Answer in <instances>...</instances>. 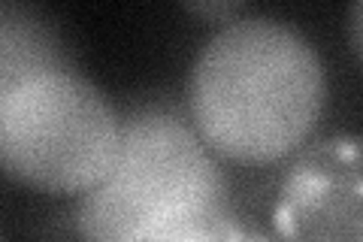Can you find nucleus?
<instances>
[{
  "label": "nucleus",
  "mask_w": 363,
  "mask_h": 242,
  "mask_svg": "<svg viewBox=\"0 0 363 242\" xmlns=\"http://www.w3.org/2000/svg\"><path fill=\"white\" fill-rule=\"evenodd\" d=\"M188 76V115L215 155L267 164L312 133L327 85L315 45L281 18L221 21Z\"/></svg>",
  "instance_id": "obj_1"
},
{
  "label": "nucleus",
  "mask_w": 363,
  "mask_h": 242,
  "mask_svg": "<svg viewBox=\"0 0 363 242\" xmlns=\"http://www.w3.org/2000/svg\"><path fill=\"white\" fill-rule=\"evenodd\" d=\"M227 200V179L191 115L140 103L121 115L104 179L79 194L76 230L85 242H143Z\"/></svg>",
  "instance_id": "obj_2"
},
{
  "label": "nucleus",
  "mask_w": 363,
  "mask_h": 242,
  "mask_svg": "<svg viewBox=\"0 0 363 242\" xmlns=\"http://www.w3.org/2000/svg\"><path fill=\"white\" fill-rule=\"evenodd\" d=\"M121 115L76 67H58L0 85V160L30 188L82 194L109 170Z\"/></svg>",
  "instance_id": "obj_3"
},
{
  "label": "nucleus",
  "mask_w": 363,
  "mask_h": 242,
  "mask_svg": "<svg viewBox=\"0 0 363 242\" xmlns=\"http://www.w3.org/2000/svg\"><path fill=\"white\" fill-rule=\"evenodd\" d=\"M73 67L61 33L28 6L4 4L0 9V85L21 76Z\"/></svg>",
  "instance_id": "obj_4"
},
{
  "label": "nucleus",
  "mask_w": 363,
  "mask_h": 242,
  "mask_svg": "<svg viewBox=\"0 0 363 242\" xmlns=\"http://www.w3.org/2000/svg\"><path fill=\"white\" fill-rule=\"evenodd\" d=\"M143 242H267V239L227 200V203L212 206V209L191 215L185 221L167 227Z\"/></svg>",
  "instance_id": "obj_5"
},
{
  "label": "nucleus",
  "mask_w": 363,
  "mask_h": 242,
  "mask_svg": "<svg viewBox=\"0 0 363 242\" xmlns=\"http://www.w3.org/2000/svg\"><path fill=\"white\" fill-rule=\"evenodd\" d=\"M348 37H351V45H354V52L363 64V0L348 9Z\"/></svg>",
  "instance_id": "obj_6"
},
{
  "label": "nucleus",
  "mask_w": 363,
  "mask_h": 242,
  "mask_svg": "<svg viewBox=\"0 0 363 242\" xmlns=\"http://www.w3.org/2000/svg\"><path fill=\"white\" fill-rule=\"evenodd\" d=\"M188 9L197 16H215L227 21H233V16H242V4H191Z\"/></svg>",
  "instance_id": "obj_7"
}]
</instances>
